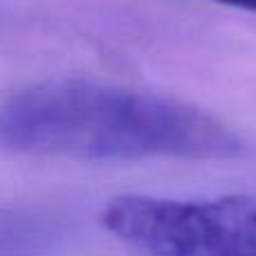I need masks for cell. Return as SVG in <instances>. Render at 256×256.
Instances as JSON below:
<instances>
[{
  "label": "cell",
  "instance_id": "cell-1",
  "mask_svg": "<svg viewBox=\"0 0 256 256\" xmlns=\"http://www.w3.org/2000/svg\"><path fill=\"white\" fill-rule=\"evenodd\" d=\"M240 135L166 94L86 79L34 84L0 102V150L81 162L230 160Z\"/></svg>",
  "mask_w": 256,
  "mask_h": 256
},
{
  "label": "cell",
  "instance_id": "cell-2",
  "mask_svg": "<svg viewBox=\"0 0 256 256\" xmlns=\"http://www.w3.org/2000/svg\"><path fill=\"white\" fill-rule=\"evenodd\" d=\"M110 232L140 256H256V196L204 200L124 194L99 214Z\"/></svg>",
  "mask_w": 256,
  "mask_h": 256
},
{
  "label": "cell",
  "instance_id": "cell-3",
  "mask_svg": "<svg viewBox=\"0 0 256 256\" xmlns=\"http://www.w3.org/2000/svg\"><path fill=\"white\" fill-rule=\"evenodd\" d=\"M218 4H227V7H236V9H245V12L256 14V0H214Z\"/></svg>",
  "mask_w": 256,
  "mask_h": 256
}]
</instances>
